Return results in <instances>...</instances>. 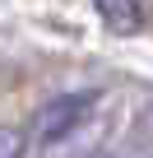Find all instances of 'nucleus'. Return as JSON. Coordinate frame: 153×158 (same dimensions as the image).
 Returning <instances> with one entry per match:
<instances>
[{
    "instance_id": "obj_1",
    "label": "nucleus",
    "mask_w": 153,
    "mask_h": 158,
    "mask_svg": "<svg viewBox=\"0 0 153 158\" xmlns=\"http://www.w3.org/2000/svg\"><path fill=\"white\" fill-rule=\"evenodd\" d=\"M98 102H102L98 89H79V93L51 98V102L28 121V144H60V139H70L74 130H84V121L98 112Z\"/></svg>"
},
{
    "instance_id": "obj_2",
    "label": "nucleus",
    "mask_w": 153,
    "mask_h": 158,
    "mask_svg": "<svg viewBox=\"0 0 153 158\" xmlns=\"http://www.w3.org/2000/svg\"><path fill=\"white\" fill-rule=\"evenodd\" d=\"M93 10L111 33H135L139 28V0H93Z\"/></svg>"
},
{
    "instance_id": "obj_3",
    "label": "nucleus",
    "mask_w": 153,
    "mask_h": 158,
    "mask_svg": "<svg viewBox=\"0 0 153 158\" xmlns=\"http://www.w3.org/2000/svg\"><path fill=\"white\" fill-rule=\"evenodd\" d=\"M23 139H28V130L19 135V130H5V158H19L23 153Z\"/></svg>"
}]
</instances>
